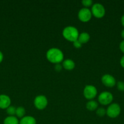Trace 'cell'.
I'll return each mask as SVG.
<instances>
[{
	"label": "cell",
	"instance_id": "cell-1",
	"mask_svg": "<svg viewBox=\"0 0 124 124\" xmlns=\"http://www.w3.org/2000/svg\"><path fill=\"white\" fill-rule=\"evenodd\" d=\"M46 58L53 64H60L64 59V54L62 51L58 48H51L46 52Z\"/></svg>",
	"mask_w": 124,
	"mask_h": 124
},
{
	"label": "cell",
	"instance_id": "cell-2",
	"mask_svg": "<svg viewBox=\"0 0 124 124\" xmlns=\"http://www.w3.org/2000/svg\"><path fill=\"white\" fill-rule=\"evenodd\" d=\"M62 35L66 39L73 42L78 39L79 32L77 29L75 27L67 26L63 30Z\"/></svg>",
	"mask_w": 124,
	"mask_h": 124
},
{
	"label": "cell",
	"instance_id": "cell-3",
	"mask_svg": "<svg viewBox=\"0 0 124 124\" xmlns=\"http://www.w3.org/2000/svg\"><path fill=\"white\" fill-rule=\"evenodd\" d=\"M121 112L120 105L116 103L111 104L106 109V115L110 118H115L118 117Z\"/></svg>",
	"mask_w": 124,
	"mask_h": 124
},
{
	"label": "cell",
	"instance_id": "cell-4",
	"mask_svg": "<svg viewBox=\"0 0 124 124\" xmlns=\"http://www.w3.org/2000/svg\"><path fill=\"white\" fill-rule=\"evenodd\" d=\"M91 11L92 15L97 18H103L105 15V8L102 4H94L92 6Z\"/></svg>",
	"mask_w": 124,
	"mask_h": 124
},
{
	"label": "cell",
	"instance_id": "cell-5",
	"mask_svg": "<svg viewBox=\"0 0 124 124\" xmlns=\"http://www.w3.org/2000/svg\"><path fill=\"white\" fill-rule=\"evenodd\" d=\"M34 105L38 110H42L46 108L48 104L47 98L44 95H38L35 97L34 101Z\"/></svg>",
	"mask_w": 124,
	"mask_h": 124
},
{
	"label": "cell",
	"instance_id": "cell-6",
	"mask_svg": "<svg viewBox=\"0 0 124 124\" xmlns=\"http://www.w3.org/2000/svg\"><path fill=\"white\" fill-rule=\"evenodd\" d=\"M97 94V90L95 86L92 85H87L83 90V95L86 99L92 100L96 98Z\"/></svg>",
	"mask_w": 124,
	"mask_h": 124
},
{
	"label": "cell",
	"instance_id": "cell-7",
	"mask_svg": "<svg viewBox=\"0 0 124 124\" xmlns=\"http://www.w3.org/2000/svg\"><path fill=\"white\" fill-rule=\"evenodd\" d=\"M113 100V94L109 92H103L99 94L98 97V102L103 105H107L111 104Z\"/></svg>",
	"mask_w": 124,
	"mask_h": 124
},
{
	"label": "cell",
	"instance_id": "cell-8",
	"mask_svg": "<svg viewBox=\"0 0 124 124\" xmlns=\"http://www.w3.org/2000/svg\"><path fill=\"white\" fill-rule=\"evenodd\" d=\"M92 15L91 10L89 9L88 8L84 7L79 10L78 13V18L80 21L83 23H87L91 20Z\"/></svg>",
	"mask_w": 124,
	"mask_h": 124
},
{
	"label": "cell",
	"instance_id": "cell-9",
	"mask_svg": "<svg viewBox=\"0 0 124 124\" xmlns=\"http://www.w3.org/2000/svg\"><path fill=\"white\" fill-rule=\"evenodd\" d=\"M101 81L105 86L109 88H112L116 84L115 79L114 78V76L109 74H105L103 75L101 78Z\"/></svg>",
	"mask_w": 124,
	"mask_h": 124
},
{
	"label": "cell",
	"instance_id": "cell-10",
	"mask_svg": "<svg viewBox=\"0 0 124 124\" xmlns=\"http://www.w3.org/2000/svg\"><path fill=\"white\" fill-rule=\"evenodd\" d=\"M11 99L6 94H0V108L7 109L10 106Z\"/></svg>",
	"mask_w": 124,
	"mask_h": 124
},
{
	"label": "cell",
	"instance_id": "cell-11",
	"mask_svg": "<svg viewBox=\"0 0 124 124\" xmlns=\"http://www.w3.org/2000/svg\"><path fill=\"white\" fill-rule=\"evenodd\" d=\"M62 66L65 70H72L75 68V64L74 61L70 59H67L63 61L62 63Z\"/></svg>",
	"mask_w": 124,
	"mask_h": 124
},
{
	"label": "cell",
	"instance_id": "cell-12",
	"mask_svg": "<svg viewBox=\"0 0 124 124\" xmlns=\"http://www.w3.org/2000/svg\"><path fill=\"white\" fill-rule=\"evenodd\" d=\"M36 119L30 116H26L21 119L19 124H36Z\"/></svg>",
	"mask_w": 124,
	"mask_h": 124
},
{
	"label": "cell",
	"instance_id": "cell-13",
	"mask_svg": "<svg viewBox=\"0 0 124 124\" xmlns=\"http://www.w3.org/2000/svg\"><path fill=\"white\" fill-rule=\"evenodd\" d=\"M90 35L87 32H83L79 34L78 40L81 42V44H86L89 41Z\"/></svg>",
	"mask_w": 124,
	"mask_h": 124
},
{
	"label": "cell",
	"instance_id": "cell-14",
	"mask_svg": "<svg viewBox=\"0 0 124 124\" xmlns=\"http://www.w3.org/2000/svg\"><path fill=\"white\" fill-rule=\"evenodd\" d=\"M4 124H19V121H18V117L15 116H9L6 117L4 120Z\"/></svg>",
	"mask_w": 124,
	"mask_h": 124
},
{
	"label": "cell",
	"instance_id": "cell-15",
	"mask_svg": "<svg viewBox=\"0 0 124 124\" xmlns=\"http://www.w3.org/2000/svg\"><path fill=\"white\" fill-rule=\"evenodd\" d=\"M86 107L89 111H94L98 108V103L93 100H90L86 104Z\"/></svg>",
	"mask_w": 124,
	"mask_h": 124
},
{
	"label": "cell",
	"instance_id": "cell-16",
	"mask_svg": "<svg viewBox=\"0 0 124 124\" xmlns=\"http://www.w3.org/2000/svg\"><path fill=\"white\" fill-rule=\"evenodd\" d=\"M26 114V110L23 107H18L16 109V113L15 115L18 118H23L24 117V115Z\"/></svg>",
	"mask_w": 124,
	"mask_h": 124
},
{
	"label": "cell",
	"instance_id": "cell-17",
	"mask_svg": "<svg viewBox=\"0 0 124 124\" xmlns=\"http://www.w3.org/2000/svg\"><path fill=\"white\" fill-rule=\"evenodd\" d=\"M96 115L98 116V117H103L105 115H106V110L104 108H98L96 110Z\"/></svg>",
	"mask_w": 124,
	"mask_h": 124
},
{
	"label": "cell",
	"instance_id": "cell-18",
	"mask_svg": "<svg viewBox=\"0 0 124 124\" xmlns=\"http://www.w3.org/2000/svg\"><path fill=\"white\" fill-rule=\"evenodd\" d=\"M16 109L17 108L15 107L14 106H9L7 109H6V112L9 116H14L16 113Z\"/></svg>",
	"mask_w": 124,
	"mask_h": 124
},
{
	"label": "cell",
	"instance_id": "cell-19",
	"mask_svg": "<svg viewBox=\"0 0 124 124\" xmlns=\"http://www.w3.org/2000/svg\"><path fill=\"white\" fill-rule=\"evenodd\" d=\"M81 4L85 8H88V7H91V6L93 5L92 4L93 2L91 0H83V1H81Z\"/></svg>",
	"mask_w": 124,
	"mask_h": 124
},
{
	"label": "cell",
	"instance_id": "cell-20",
	"mask_svg": "<svg viewBox=\"0 0 124 124\" xmlns=\"http://www.w3.org/2000/svg\"><path fill=\"white\" fill-rule=\"evenodd\" d=\"M117 88L120 92H124V82L119 81L117 83Z\"/></svg>",
	"mask_w": 124,
	"mask_h": 124
},
{
	"label": "cell",
	"instance_id": "cell-21",
	"mask_svg": "<svg viewBox=\"0 0 124 124\" xmlns=\"http://www.w3.org/2000/svg\"><path fill=\"white\" fill-rule=\"evenodd\" d=\"M73 45H74V47L76 48H80L82 47V44L78 39L73 42Z\"/></svg>",
	"mask_w": 124,
	"mask_h": 124
},
{
	"label": "cell",
	"instance_id": "cell-22",
	"mask_svg": "<svg viewBox=\"0 0 124 124\" xmlns=\"http://www.w3.org/2000/svg\"><path fill=\"white\" fill-rule=\"evenodd\" d=\"M62 66L60 64H56L55 66V70L57 71V72H59L62 70Z\"/></svg>",
	"mask_w": 124,
	"mask_h": 124
},
{
	"label": "cell",
	"instance_id": "cell-23",
	"mask_svg": "<svg viewBox=\"0 0 124 124\" xmlns=\"http://www.w3.org/2000/svg\"><path fill=\"white\" fill-rule=\"evenodd\" d=\"M119 48L122 53H124V40H123L119 44Z\"/></svg>",
	"mask_w": 124,
	"mask_h": 124
},
{
	"label": "cell",
	"instance_id": "cell-24",
	"mask_svg": "<svg viewBox=\"0 0 124 124\" xmlns=\"http://www.w3.org/2000/svg\"><path fill=\"white\" fill-rule=\"evenodd\" d=\"M120 65H121L123 68H124V55L121 58V59H120Z\"/></svg>",
	"mask_w": 124,
	"mask_h": 124
},
{
	"label": "cell",
	"instance_id": "cell-25",
	"mask_svg": "<svg viewBox=\"0 0 124 124\" xmlns=\"http://www.w3.org/2000/svg\"><path fill=\"white\" fill-rule=\"evenodd\" d=\"M3 59H4L3 53L0 51V63L2 62V61H3Z\"/></svg>",
	"mask_w": 124,
	"mask_h": 124
},
{
	"label": "cell",
	"instance_id": "cell-26",
	"mask_svg": "<svg viewBox=\"0 0 124 124\" xmlns=\"http://www.w3.org/2000/svg\"><path fill=\"white\" fill-rule=\"evenodd\" d=\"M121 24L124 27V15L122 16L121 18Z\"/></svg>",
	"mask_w": 124,
	"mask_h": 124
},
{
	"label": "cell",
	"instance_id": "cell-27",
	"mask_svg": "<svg viewBox=\"0 0 124 124\" xmlns=\"http://www.w3.org/2000/svg\"><path fill=\"white\" fill-rule=\"evenodd\" d=\"M121 36H122V38L124 39V30H122V31H121Z\"/></svg>",
	"mask_w": 124,
	"mask_h": 124
}]
</instances>
